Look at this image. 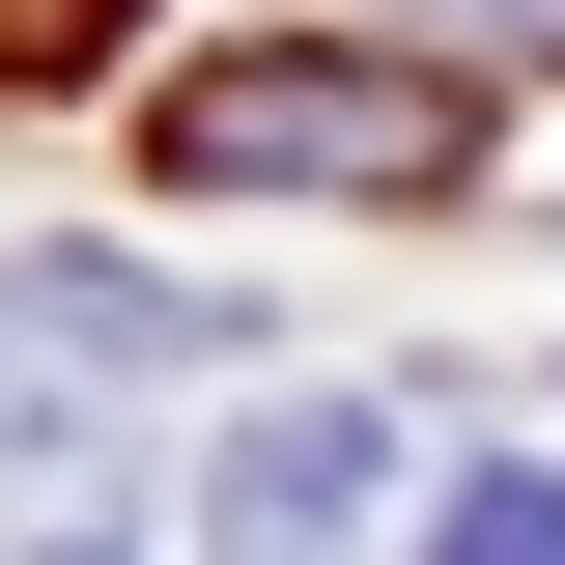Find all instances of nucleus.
<instances>
[{
    "mask_svg": "<svg viewBox=\"0 0 565 565\" xmlns=\"http://www.w3.org/2000/svg\"><path fill=\"white\" fill-rule=\"evenodd\" d=\"M170 170H199V199H452L481 114H452L396 29H255V57L170 85Z\"/></svg>",
    "mask_w": 565,
    "mask_h": 565,
    "instance_id": "1",
    "label": "nucleus"
},
{
    "mask_svg": "<svg viewBox=\"0 0 565 565\" xmlns=\"http://www.w3.org/2000/svg\"><path fill=\"white\" fill-rule=\"evenodd\" d=\"M199 340H226V311L170 255H0V481H57L85 424H114L141 367H199Z\"/></svg>",
    "mask_w": 565,
    "mask_h": 565,
    "instance_id": "2",
    "label": "nucleus"
},
{
    "mask_svg": "<svg viewBox=\"0 0 565 565\" xmlns=\"http://www.w3.org/2000/svg\"><path fill=\"white\" fill-rule=\"evenodd\" d=\"M396 509V396H255L226 424V565H367Z\"/></svg>",
    "mask_w": 565,
    "mask_h": 565,
    "instance_id": "3",
    "label": "nucleus"
},
{
    "mask_svg": "<svg viewBox=\"0 0 565 565\" xmlns=\"http://www.w3.org/2000/svg\"><path fill=\"white\" fill-rule=\"evenodd\" d=\"M424 565H565V452H509V481H452V509H424Z\"/></svg>",
    "mask_w": 565,
    "mask_h": 565,
    "instance_id": "4",
    "label": "nucleus"
},
{
    "mask_svg": "<svg viewBox=\"0 0 565 565\" xmlns=\"http://www.w3.org/2000/svg\"><path fill=\"white\" fill-rule=\"evenodd\" d=\"M114 29H141V0H0V85H85Z\"/></svg>",
    "mask_w": 565,
    "mask_h": 565,
    "instance_id": "5",
    "label": "nucleus"
},
{
    "mask_svg": "<svg viewBox=\"0 0 565 565\" xmlns=\"http://www.w3.org/2000/svg\"><path fill=\"white\" fill-rule=\"evenodd\" d=\"M424 29H537V57H565V0H424Z\"/></svg>",
    "mask_w": 565,
    "mask_h": 565,
    "instance_id": "6",
    "label": "nucleus"
},
{
    "mask_svg": "<svg viewBox=\"0 0 565 565\" xmlns=\"http://www.w3.org/2000/svg\"><path fill=\"white\" fill-rule=\"evenodd\" d=\"M29 565H141V537H29Z\"/></svg>",
    "mask_w": 565,
    "mask_h": 565,
    "instance_id": "7",
    "label": "nucleus"
}]
</instances>
